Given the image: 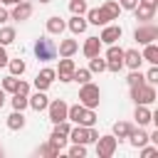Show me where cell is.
<instances>
[{"mask_svg": "<svg viewBox=\"0 0 158 158\" xmlns=\"http://www.w3.org/2000/svg\"><path fill=\"white\" fill-rule=\"evenodd\" d=\"M99 99H101V91H99L96 84H91V81L81 84V89H79V104H81V106L96 109V106H99Z\"/></svg>", "mask_w": 158, "mask_h": 158, "instance_id": "1", "label": "cell"}, {"mask_svg": "<svg viewBox=\"0 0 158 158\" xmlns=\"http://www.w3.org/2000/svg\"><path fill=\"white\" fill-rule=\"evenodd\" d=\"M35 57H37V62H52L57 57V44L49 37H40L35 42Z\"/></svg>", "mask_w": 158, "mask_h": 158, "instance_id": "2", "label": "cell"}, {"mask_svg": "<svg viewBox=\"0 0 158 158\" xmlns=\"http://www.w3.org/2000/svg\"><path fill=\"white\" fill-rule=\"evenodd\" d=\"M131 99L136 101V104H153L156 101V89H153V84H148V81H141V84H136V86H131Z\"/></svg>", "mask_w": 158, "mask_h": 158, "instance_id": "3", "label": "cell"}, {"mask_svg": "<svg viewBox=\"0 0 158 158\" xmlns=\"http://www.w3.org/2000/svg\"><path fill=\"white\" fill-rule=\"evenodd\" d=\"M94 143H96V156H99V158H111V156L116 153L118 138H116V136H99Z\"/></svg>", "mask_w": 158, "mask_h": 158, "instance_id": "4", "label": "cell"}, {"mask_svg": "<svg viewBox=\"0 0 158 158\" xmlns=\"http://www.w3.org/2000/svg\"><path fill=\"white\" fill-rule=\"evenodd\" d=\"M67 109H69V104H67L64 99H54V101H49V104H47L49 121H52V123H59V121H64V118H67Z\"/></svg>", "mask_w": 158, "mask_h": 158, "instance_id": "5", "label": "cell"}, {"mask_svg": "<svg viewBox=\"0 0 158 158\" xmlns=\"http://www.w3.org/2000/svg\"><path fill=\"white\" fill-rule=\"evenodd\" d=\"M133 37H136L138 44H148V42L158 40V27L156 25H141V27H136Z\"/></svg>", "mask_w": 158, "mask_h": 158, "instance_id": "6", "label": "cell"}, {"mask_svg": "<svg viewBox=\"0 0 158 158\" xmlns=\"http://www.w3.org/2000/svg\"><path fill=\"white\" fill-rule=\"evenodd\" d=\"M121 35H123V30L118 25H104V32L99 40H101V44H116L121 40Z\"/></svg>", "mask_w": 158, "mask_h": 158, "instance_id": "7", "label": "cell"}, {"mask_svg": "<svg viewBox=\"0 0 158 158\" xmlns=\"http://www.w3.org/2000/svg\"><path fill=\"white\" fill-rule=\"evenodd\" d=\"M74 69H77V64H74L69 57H62V59H59V69H57V77H59V81H72V74H74Z\"/></svg>", "mask_w": 158, "mask_h": 158, "instance_id": "8", "label": "cell"}, {"mask_svg": "<svg viewBox=\"0 0 158 158\" xmlns=\"http://www.w3.org/2000/svg\"><path fill=\"white\" fill-rule=\"evenodd\" d=\"M54 77H57V72H54V69H42V72L35 77V89L47 91V89H49V84L54 81Z\"/></svg>", "mask_w": 158, "mask_h": 158, "instance_id": "9", "label": "cell"}, {"mask_svg": "<svg viewBox=\"0 0 158 158\" xmlns=\"http://www.w3.org/2000/svg\"><path fill=\"white\" fill-rule=\"evenodd\" d=\"M30 15H32V5H30V2H25V0H20V2L12 7V12H10V17H12V20H17V22L30 20Z\"/></svg>", "mask_w": 158, "mask_h": 158, "instance_id": "10", "label": "cell"}, {"mask_svg": "<svg viewBox=\"0 0 158 158\" xmlns=\"http://www.w3.org/2000/svg\"><path fill=\"white\" fill-rule=\"evenodd\" d=\"M67 136H69L72 143H84V146H86V143H89V126H79V123H77L74 128H69Z\"/></svg>", "mask_w": 158, "mask_h": 158, "instance_id": "11", "label": "cell"}, {"mask_svg": "<svg viewBox=\"0 0 158 158\" xmlns=\"http://www.w3.org/2000/svg\"><path fill=\"white\" fill-rule=\"evenodd\" d=\"M141 62H143V57L138 49H123V64L128 69H141Z\"/></svg>", "mask_w": 158, "mask_h": 158, "instance_id": "12", "label": "cell"}, {"mask_svg": "<svg viewBox=\"0 0 158 158\" xmlns=\"http://www.w3.org/2000/svg\"><path fill=\"white\" fill-rule=\"evenodd\" d=\"M27 104H30L35 111H44V109H47V104H49V99H47V94H44V91H40V89H37L32 96H27Z\"/></svg>", "mask_w": 158, "mask_h": 158, "instance_id": "13", "label": "cell"}, {"mask_svg": "<svg viewBox=\"0 0 158 158\" xmlns=\"http://www.w3.org/2000/svg\"><path fill=\"white\" fill-rule=\"evenodd\" d=\"M101 12H104L106 20H118V15H121V5H118L116 0H106V2L101 5Z\"/></svg>", "mask_w": 158, "mask_h": 158, "instance_id": "14", "label": "cell"}, {"mask_svg": "<svg viewBox=\"0 0 158 158\" xmlns=\"http://www.w3.org/2000/svg\"><path fill=\"white\" fill-rule=\"evenodd\" d=\"M133 118L138 121V126H146V123L153 121V114H151V109H148L146 104H136V114H133Z\"/></svg>", "mask_w": 158, "mask_h": 158, "instance_id": "15", "label": "cell"}, {"mask_svg": "<svg viewBox=\"0 0 158 158\" xmlns=\"http://www.w3.org/2000/svg\"><path fill=\"white\" fill-rule=\"evenodd\" d=\"M77 49H79V42L77 40H62L59 47H57L59 57H72V54H77Z\"/></svg>", "mask_w": 158, "mask_h": 158, "instance_id": "16", "label": "cell"}, {"mask_svg": "<svg viewBox=\"0 0 158 158\" xmlns=\"http://www.w3.org/2000/svg\"><path fill=\"white\" fill-rule=\"evenodd\" d=\"M101 52V40L99 37H86V42H84V54L91 59V57H96Z\"/></svg>", "mask_w": 158, "mask_h": 158, "instance_id": "17", "label": "cell"}, {"mask_svg": "<svg viewBox=\"0 0 158 158\" xmlns=\"http://www.w3.org/2000/svg\"><path fill=\"white\" fill-rule=\"evenodd\" d=\"M64 27H67V22H64L59 15H54V17L47 20V32H49V35H62Z\"/></svg>", "mask_w": 158, "mask_h": 158, "instance_id": "18", "label": "cell"}, {"mask_svg": "<svg viewBox=\"0 0 158 158\" xmlns=\"http://www.w3.org/2000/svg\"><path fill=\"white\" fill-rule=\"evenodd\" d=\"M84 15H86V22H91V25H109V20L104 17V12H101V7H94V10H86Z\"/></svg>", "mask_w": 158, "mask_h": 158, "instance_id": "19", "label": "cell"}, {"mask_svg": "<svg viewBox=\"0 0 158 158\" xmlns=\"http://www.w3.org/2000/svg\"><path fill=\"white\" fill-rule=\"evenodd\" d=\"M86 25H89V22H86L81 15H74V17L67 22V27H69L74 35H81V32H86Z\"/></svg>", "mask_w": 158, "mask_h": 158, "instance_id": "20", "label": "cell"}, {"mask_svg": "<svg viewBox=\"0 0 158 158\" xmlns=\"http://www.w3.org/2000/svg\"><path fill=\"white\" fill-rule=\"evenodd\" d=\"M131 131H133V126H131L128 121H116V123H114V136H116L118 141H121V138H128Z\"/></svg>", "mask_w": 158, "mask_h": 158, "instance_id": "21", "label": "cell"}, {"mask_svg": "<svg viewBox=\"0 0 158 158\" xmlns=\"http://www.w3.org/2000/svg\"><path fill=\"white\" fill-rule=\"evenodd\" d=\"M25 126V116H22V111H12L10 116H7V128L10 131H20Z\"/></svg>", "mask_w": 158, "mask_h": 158, "instance_id": "22", "label": "cell"}, {"mask_svg": "<svg viewBox=\"0 0 158 158\" xmlns=\"http://www.w3.org/2000/svg\"><path fill=\"white\" fill-rule=\"evenodd\" d=\"M128 138H131V146H133V148H141V146H146V143H148V133H146V131H141V128H138V131L133 128Z\"/></svg>", "mask_w": 158, "mask_h": 158, "instance_id": "23", "label": "cell"}, {"mask_svg": "<svg viewBox=\"0 0 158 158\" xmlns=\"http://www.w3.org/2000/svg\"><path fill=\"white\" fill-rule=\"evenodd\" d=\"M133 12H136V17H138V20H143V22L153 20V15H156V10H153V7H146V5H141V2L133 7Z\"/></svg>", "mask_w": 158, "mask_h": 158, "instance_id": "24", "label": "cell"}, {"mask_svg": "<svg viewBox=\"0 0 158 158\" xmlns=\"http://www.w3.org/2000/svg\"><path fill=\"white\" fill-rule=\"evenodd\" d=\"M143 47H146V49H143L141 57H143L146 62H151V64H158V47H156L153 42H148V44H143Z\"/></svg>", "mask_w": 158, "mask_h": 158, "instance_id": "25", "label": "cell"}, {"mask_svg": "<svg viewBox=\"0 0 158 158\" xmlns=\"http://www.w3.org/2000/svg\"><path fill=\"white\" fill-rule=\"evenodd\" d=\"M77 123H79V126H94V123H96V114H94V109H86V106H84V111H81V116H79Z\"/></svg>", "mask_w": 158, "mask_h": 158, "instance_id": "26", "label": "cell"}, {"mask_svg": "<svg viewBox=\"0 0 158 158\" xmlns=\"http://www.w3.org/2000/svg\"><path fill=\"white\" fill-rule=\"evenodd\" d=\"M7 67H10V74L12 77H20V74H25V62L22 59H7Z\"/></svg>", "mask_w": 158, "mask_h": 158, "instance_id": "27", "label": "cell"}, {"mask_svg": "<svg viewBox=\"0 0 158 158\" xmlns=\"http://www.w3.org/2000/svg\"><path fill=\"white\" fill-rule=\"evenodd\" d=\"M49 143H52V146H57V148L62 151V148H64V143H67V133H62V131H57V128H54V131H52V136H49Z\"/></svg>", "mask_w": 158, "mask_h": 158, "instance_id": "28", "label": "cell"}, {"mask_svg": "<svg viewBox=\"0 0 158 158\" xmlns=\"http://www.w3.org/2000/svg\"><path fill=\"white\" fill-rule=\"evenodd\" d=\"M89 72H106V59H101L99 54L89 59Z\"/></svg>", "mask_w": 158, "mask_h": 158, "instance_id": "29", "label": "cell"}, {"mask_svg": "<svg viewBox=\"0 0 158 158\" xmlns=\"http://www.w3.org/2000/svg\"><path fill=\"white\" fill-rule=\"evenodd\" d=\"M15 42V30L12 27H0V44H12Z\"/></svg>", "mask_w": 158, "mask_h": 158, "instance_id": "30", "label": "cell"}, {"mask_svg": "<svg viewBox=\"0 0 158 158\" xmlns=\"http://www.w3.org/2000/svg\"><path fill=\"white\" fill-rule=\"evenodd\" d=\"M89 79H91L89 69H74V74H72V81H79V84H86Z\"/></svg>", "mask_w": 158, "mask_h": 158, "instance_id": "31", "label": "cell"}, {"mask_svg": "<svg viewBox=\"0 0 158 158\" xmlns=\"http://www.w3.org/2000/svg\"><path fill=\"white\" fill-rule=\"evenodd\" d=\"M27 106H30V104H27V96H25V94H15V96H12V109H15V111H25Z\"/></svg>", "mask_w": 158, "mask_h": 158, "instance_id": "32", "label": "cell"}, {"mask_svg": "<svg viewBox=\"0 0 158 158\" xmlns=\"http://www.w3.org/2000/svg\"><path fill=\"white\" fill-rule=\"evenodd\" d=\"M69 10H72V15H84L89 7H86V0H72L69 2Z\"/></svg>", "mask_w": 158, "mask_h": 158, "instance_id": "33", "label": "cell"}, {"mask_svg": "<svg viewBox=\"0 0 158 158\" xmlns=\"http://www.w3.org/2000/svg\"><path fill=\"white\" fill-rule=\"evenodd\" d=\"M17 81H20V79H17V77H12V74H10V77H5V79H2V89H5V94H7V91H10V94H15Z\"/></svg>", "mask_w": 158, "mask_h": 158, "instance_id": "34", "label": "cell"}, {"mask_svg": "<svg viewBox=\"0 0 158 158\" xmlns=\"http://www.w3.org/2000/svg\"><path fill=\"white\" fill-rule=\"evenodd\" d=\"M106 59H123V49L116 47V44H109V49H106Z\"/></svg>", "mask_w": 158, "mask_h": 158, "instance_id": "35", "label": "cell"}, {"mask_svg": "<svg viewBox=\"0 0 158 158\" xmlns=\"http://www.w3.org/2000/svg\"><path fill=\"white\" fill-rule=\"evenodd\" d=\"M69 156H72V158H84V156H86V146H84V143H74V146L69 148Z\"/></svg>", "mask_w": 158, "mask_h": 158, "instance_id": "36", "label": "cell"}, {"mask_svg": "<svg viewBox=\"0 0 158 158\" xmlns=\"http://www.w3.org/2000/svg\"><path fill=\"white\" fill-rule=\"evenodd\" d=\"M126 81H128V86H136V84H141V81H146V79H143V74H141L138 69H131V74H128Z\"/></svg>", "mask_w": 158, "mask_h": 158, "instance_id": "37", "label": "cell"}, {"mask_svg": "<svg viewBox=\"0 0 158 158\" xmlns=\"http://www.w3.org/2000/svg\"><path fill=\"white\" fill-rule=\"evenodd\" d=\"M37 153H40V156H59V148L52 146V143H47V146H40Z\"/></svg>", "mask_w": 158, "mask_h": 158, "instance_id": "38", "label": "cell"}, {"mask_svg": "<svg viewBox=\"0 0 158 158\" xmlns=\"http://www.w3.org/2000/svg\"><path fill=\"white\" fill-rule=\"evenodd\" d=\"M123 67V59H106V69L109 72H121Z\"/></svg>", "mask_w": 158, "mask_h": 158, "instance_id": "39", "label": "cell"}, {"mask_svg": "<svg viewBox=\"0 0 158 158\" xmlns=\"http://www.w3.org/2000/svg\"><path fill=\"white\" fill-rule=\"evenodd\" d=\"M143 79H146L148 84H158V67L153 64V67H151V72H148V74H146Z\"/></svg>", "mask_w": 158, "mask_h": 158, "instance_id": "40", "label": "cell"}, {"mask_svg": "<svg viewBox=\"0 0 158 158\" xmlns=\"http://www.w3.org/2000/svg\"><path fill=\"white\" fill-rule=\"evenodd\" d=\"M141 156H143V158L158 156V146H141Z\"/></svg>", "mask_w": 158, "mask_h": 158, "instance_id": "41", "label": "cell"}, {"mask_svg": "<svg viewBox=\"0 0 158 158\" xmlns=\"http://www.w3.org/2000/svg\"><path fill=\"white\" fill-rule=\"evenodd\" d=\"M15 94H25V96H27V94H30V84H27V81H17Z\"/></svg>", "mask_w": 158, "mask_h": 158, "instance_id": "42", "label": "cell"}, {"mask_svg": "<svg viewBox=\"0 0 158 158\" xmlns=\"http://www.w3.org/2000/svg\"><path fill=\"white\" fill-rule=\"evenodd\" d=\"M118 5H121V10H133V7L138 5V0H121Z\"/></svg>", "mask_w": 158, "mask_h": 158, "instance_id": "43", "label": "cell"}, {"mask_svg": "<svg viewBox=\"0 0 158 158\" xmlns=\"http://www.w3.org/2000/svg\"><path fill=\"white\" fill-rule=\"evenodd\" d=\"M7 52H5V44H0V67H7Z\"/></svg>", "mask_w": 158, "mask_h": 158, "instance_id": "44", "label": "cell"}, {"mask_svg": "<svg viewBox=\"0 0 158 158\" xmlns=\"http://www.w3.org/2000/svg\"><path fill=\"white\" fill-rule=\"evenodd\" d=\"M96 138H99V131H96L94 126H89V143H94Z\"/></svg>", "mask_w": 158, "mask_h": 158, "instance_id": "45", "label": "cell"}, {"mask_svg": "<svg viewBox=\"0 0 158 158\" xmlns=\"http://www.w3.org/2000/svg\"><path fill=\"white\" fill-rule=\"evenodd\" d=\"M138 2H141V5H146V7H153V10L158 7V0H138Z\"/></svg>", "mask_w": 158, "mask_h": 158, "instance_id": "46", "label": "cell"}, {"mask_svg": "<svg viewBox=\"0 0 158 158\" xmlns=\"http://www.w3.org/2000/svg\"><path fill=\"white\" fill-rule=\"evenodd\" d=\"M7 20H10V12H7L5 7H0V25H2V22H7Z\"/></svg>", "mask_w": 158, "mask_h": 158, "instance_id": "47", "label": "cell"}, {"mask_svg": "<svg viewBox=\"0 0 158 158\" xmlns=\"http://www.w3.org/2000/svg\"><path fill=\"white\" fill-rule=\"evenodd\" d=\"M5 106V89H0V109Z\"/></svg>", "mask_w": 158, "mask_h": 158, "instance_id": "48", "label": "cell"}, {"mask_svg": "<svg viewBox=\"0 0 158 158\" xmlns=\"http://www.w3.org/2000/svg\"><path fill=\"white\" fill-rule=\"evenodd\" d=\"M0 2H5V5H17L20 0H0Z\"/></svg>", "mask_w": 158, "mask_h": 158, "instance_id": "49", "label": "cell"}, {"mask_svg": "<svg viewBox=\"0 0 158 158\" xmlns=\"http://www.w3.org/2000/svg\"><path fill=\"white\" fill-rule=\"evenodd\" d=\"M40 2H52V0H40Z\"/></svg>", "mask_w": 158, "mask_h": 158, "instance_id": "50", "label": "cell"}, {"mask_svg": "<svg viewBox=\"0 0 158 158\" xmlns=\"http://www.w3.org/2000/svg\"><path fill=\"white\" fill-rule=\"evenodd\" d=\"M0 156H2V146H0Z\"/></svg>", "mask_w": 158, "mask_h": 158, "instance_id": "51", "label": "cell"}]
</instances>
